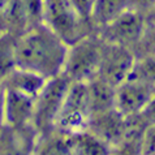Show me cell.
I'll use <instances>...</instances> for the list:
<instances>
[{
    "label": "cell",
    "mask_w": 155,
    "mask_h": 155,
    "mask_svg": "<svg viewBox=\"0 0 155 155\" xmlns=\"http://www.w3.org/2000/svg\"><path fill=\"white\" fill-rule=\"evenodd\" d=\"M35 98L37 97L5 86L2 127H7L8 129H22L28 124L31 125Z\"/></svg>",
    "instance_id": "9"
},
{
    "label": "cell",
    "mask_w": 155,
    "mask_h": 155,
    "mask_svg": "<svg viewBox=\"0 0 155 155\" xmlns=\"http://www.w3.org/2000/svg\"><path fill=\"white\" fill-rule=\"evenodd\" d=\"M71 81L64 74L47 80L39 94L35 98L31 125L35 130L43 134L55 128L58 115L63 106Z\"/></svg>",
    "instance_id": "4"
},
{
    "label": "cell",
    "mask_w": 155,
    "mask_h": 155,
    "mask_svg": "<svg viewBox=\"0 0 155 155\" xmlns=\"http://www.w3.org/2000/svg\"><path fill=\"white\" fill-rule=\"evenodd\" d=\"M68 45L43 22L18 34L12 46L13 67L50 80L63 73Z\"/></svg>",
    "instance_id": "1"
},
{
    "label": "cell",
    "mask_w": 155,
    "mask_h": 155,
    "mask_svg": "<svg viewBox=\"0 0 155 155\" xmlns=\"http://www.w3.org/2000/svg\"><path fill=\"white\" fill-rule=\"evenodd\" d=\"M89 90V99H90V108L91 115L102 111L110 110L115 107V90L112 85L106 82L101 77H93L91 80L86 81Z\"/></svg>",
    "instance_id": "11"
},
{
    "label": "cell",
    "mask_w": 155,
    "mask_h": 155,
    "mask_svg": "<svg viewBox=\"0 0 155 155\" xmlns=\"http://www.w3.org/2000/svg\"><path fill=\"white\" fill-rule=\"evenodd\" d=\"M129 8L146 13L153 7H155V0H128Z\"/></svg>",
    "instance_id": "18"
},
{
    "label": "cell",
    "mask_w": 155,
    "mask_h": 155,
    "mask_svg": "<svg viewBox=\"0 0 155 155\" xmlns=\"http://www.w3.org/2000/svg\"><path fill=\"white\" fill-rule=\"evenodd\" d=\"M90 117H91V108H90L87 82L84 81L71 82L55 123V129L65 133L84 132L89 127Z\"/></svg>",
    "instance_id": "5"
},
{
    "label": "cell",
    "mask_w": 155,
    "mask_h": 155,
    "mask_svg": "<svg viewBox=\"0 0 155 155\" xmlns=\"http://www.w3.org/2000/svg\"><path fill=\"white\" fill-rule=\"evenodd\" d=\"M71 2L76 7V9L81 13V16L90 21V15H91V9L95 0H71Z\"/></svg>",
    "instance_id": "17"
},
{
    "label": "cell",
    "mask_w": 155,
    "mask_h": 155,
    "mask_svg": "<svg viewBox=\"0 0 155 155\" xmlns=\"http://www.w3.org/2000/svg\"><path fill=\"white\" fill-rule=\"evenodd\" d=\"M103 41L94 31L82 39L68 46L63 73L71 82L91 80L98 74Z\"/></svg>",
    "instance_id": "3"
},
{
    "label": "cell",
    "mask_w": 155,
    "mask_h": 155,
    "mask_svg": "<svg viewBox=\"0 0 155 155\" xmlns=\"http://www.w3.org/2000/svg\"><path fill=\"white\" fill-rule=\"evenodd\" d=\"M46 81L47 78L37 74V73L20 69L17 67H12L4 74V85L7 87L20 90V91L30 94L33 97H37L39 94Z\"/></svg>",
    "instance_id": "10"
},
{
    "label": "cell",
    "mask_w": 155,
    "mask_h": 155,
    "mask_svg": "<svg viewBox=\"0 0 155 155\" xmlns=\"http://www.w3.org/2000/svg\"><path fill=\"white\" fill-rule=\"evenodd\" d=\"M145 16H146V20H147L149 22H155V7H153L150 11L146 12Z\"/></svg>",
    "instance_id": "20"
},
{
    "label": "cell",
    "mask_w": 155,
    "mask_h": 155,
    "mask_svg": "<svg viewBox=\"0 0 155 155\" xmlns=\"http://www.w3.org/2000/svg\"><path fill=\"white\" fill-rule=\"evenodd\" d=\"M111 147L90 130H84L72 134V154L97 155L110 153Z\"/></svg>",
    "instance_id": "13"
},
{
    "label": "cell",
    "mask_w": 155,
    "mask_h": 155,
    "mask_svg": "<svg viewBox=\"0 0 155 155\" xmlns=\"http://www.w3.org/2000/svg\"><path fill=\"white\" fill-rule=\"evenodd\" d=\"M137 56L141 55H155V22L146 24L145 31L142 34L141 41L134 48Z\"/></svg>",
    "instance_id": "15"
},
{
    "label": "cell",
    "mask_w": 155,
    "mask_h": 155,
    "mask_svg": "<svg viewBox=\"0 0 155 155\" xmlns=\"http://www.w3.org/2000/svg\"><path fill=\"white\" fill-rule=\"evenodd\" d=\"M155 98V86L136 78H128L115 90V108L124 117L140 115Z\"/></svg>",
    "instance_id": "8"
},
{
    "label": "cell",
    "mask_w": 155,
    "mask_h": 155,
    "mask_svg": "<svg viewBox=\"0 0 155 155\" xmlns=\"http://www.w3.org/2000/svg\"><path fill=\"white\" fill-rule=\"evenodd\" d=\"M137 55L132 48L115 43L103 42L98 77L117 87L127 81L134 67Z\"/></svg>",
    "instance_id": "7"
},
{
    "label": "cell",
    "mask_w": 155,
    "mask_h": 155,
    "mask_svg": "<svg viewBox=\"0 0 155 155\" xmlns=\"http://www.w3.org/2000/svg\"><path fill=\"white\" fill-rule=\"evenodd\" d=\"M128 8V0H95L90 15V22L97 31L110 24Z\"/></svg>",
    "instance_id": "12"
},
{
    "label": "cell",
    "mask_w": 155,
    "mask_h": 155,
    "mask_svg": "<svg viewBox=\"0 0 155 155\" xmlns=\"http://www.w3.org/2000/svg\"><path fill=\"white\" fill-rule=\"evenodd\" d=\"M146 24L147 20L145 13L128 8L110 24L97 30V33L103 42L125 46L134 51L145 31Z\"/></svg>",
    "instance_id": "6"
},
{
    "label": "cell",
    "mask_w": 155,
    "mask_h": 155,
    "mask_svg": "<svg viewBox=\"0 0 155 155\" xmlns=\"http://www.w3.org/2000/svg\"><path fill=\"white\" fill-rule=\"evenodd\" d=\"M129 78H136L155 86V55L137 56Z\"/></svg>",
    "instance_id": "14"
},
{
    "label": "cell",
    "mask_w": 155,
    "mask_h": 155,
    "mask_svg": "<svg viewBox=\"0 0 155 155\" xmlns=\"http://www.w3.org/2000/svg\"><path fill=\"white\" fill-rule=\"evenodd\" d=\"M4 91H5V86H4V73L0 72V127L3 124V102H4Z\"/></svg>",
    "instance_id": "19"
},
{
    "label": "cell",
    "mask_w": 155,
    "mask_h": 155,
    "mask_svg": "<svg viewBox=\"0 0 155 155\" xmlns=\"http://www.w3.org/2000/svg\"><path fill=\"white\" fill-rule=\"evenodd\" d=\"M42 20L68 46L95 31L91 22L81 16L71 0H43Z\"/></svg>",
    "instance_id": "2"
},
{
    "label": "cell",
    "mask_w": 155,
    "mask_h": 155,
    "mask_svg": "<svg viewBox=\"0 0 155 155\" xmlns=\"http://www.w3.org/2000/svg\"><path fill=\"white\" fill-rule=\"evenodd\" d=\"M141 153L155 154V123L145 128L141 137Z\"/></svg>",
    "instance_id": "16"
}]
</instances>
